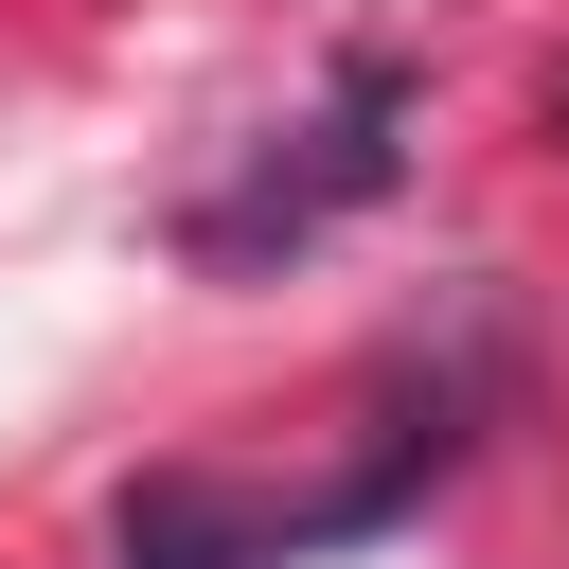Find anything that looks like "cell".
Listing matches in <instances>:
<instances>
[{
  "label": "cell",
  "mask_w": 569,
  "mask_h": 569,
  "mask_svg": "<svg viewBox=\"0 0 569 569\" xmlns=\"http://www.w3.org/2000/svg\"><path fill=\"white\" fill-rule=\"evenodd\" d=\"M391 107H409V89L356 53V71H338V124L267 142V178H249V196H196V267H249V249H302L320 213H356V196L391 178Z\"/></svg>",
  "instance_id": "1"
},
{
  "label": "cell",
  "mask_w": 569,
  "mask_h": 569,
  "mask_svg": "<svg viewBox=\"0 0 569 569\" xmlns=\"http://www.w3.org/2000/svg\"><path fill=\"white\" fill-rule=\"evenodd\" d=\"M124 569H284V533L231 498V480H196V462H160L142 498H124Z\"/></svg>",
  "instance_id": "2"
},
{
  "label": "cell",
  "mask_w": 569,
  "mask_h": 569,
  "mask_svg": "<svg viewBox=\"0 0 569 569\" xmlns=\"http://www.w3.org/2000/svg\"><path fill=\"white\" fill-rule=\"evenodd\" d=\"M551 142H569V71H551Z\"/></svg>",
  "instance_id": "3"
}]
</instances>
